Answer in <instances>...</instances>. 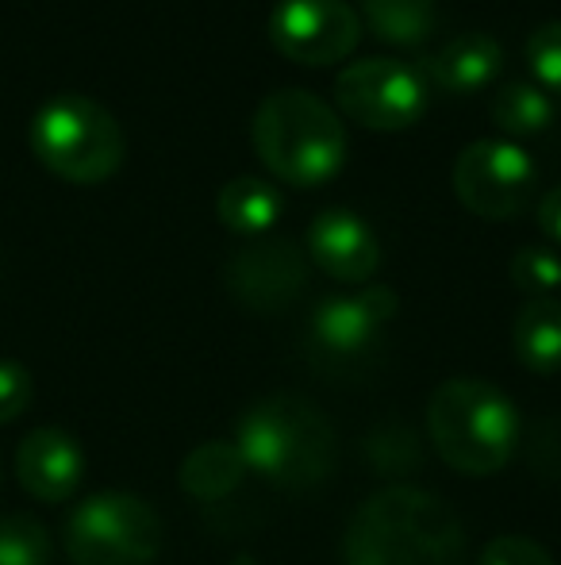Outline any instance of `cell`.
Wrapping results in <instances>:
<instances>
[{
	"label": "cell",
	"mask_w": 561,
	"mask_h": 565,
	"mask_svg": "<svg viewBox=\"0 0 561 565\" xmlns=\"http://www.w3.org/2000/svg\"><path fill=\"white\" fill-rule=\"evenodd\" d=\"M493 119L500 131L508 135H535L542 127H550L554 119V105H550L547 89L531 82H508L500 85V93L493 97Z\"/></svg>",
	"instance_id": "d6986e66"
},
{
	"label": "cell",
	"mask_w": 561,
	"mask_h": 565,
	"mask_svg": "<svg viewBox=\"0 0 561 565\" xmlns=\"http://www.w3.org/2000/svg\"><path fill=\"white\" fill-rule=\"evenodd\" d=\"M539 166L511 139H477L454 162V193L481 220H516L531 204Z\"/></svg>",
	"instance_id": "9c48e42d"
},
{
	"label": "cell",
	"mask_w": 561,
	"mask_h": 565,
	"mask_svg": "<svg viewBox=\"0 0 561 565\" xmlns=\"http://www.w3.org/2000/svg\"><path fill=\"white\" fill-rule=\"evenodd\" d=\"M250 139L262 166L292 189L327 185L346 166L343 116L304 89H278L258 105Z\"/></svg>",
	"instance_id": "277c9868"
},
{
	"label": "cell",
	"mask_w": 561,
	"mask_h": 565,
	"mask_svg": "<svg viewBox=\"0 0 561 565\" xmlns=\"http://www.w3.org/2000/svg\"><path fill=\"white\" fill-rule=\"evenodd\" d=\"M54 543L46 527L31 515L0 520V565H51Z\"/></svg>",
	"instance_id": "ffe728a7"
},
{
	"label": "cell",
	"mask_w": 561,
	"mask_h": 565,
	"mask_svg": "<svg viewBox=\"0 0 561 565\" xmlns=\"http://www.w3.org/2000/svg\"><path fill=\"white\" fill-rule=\"evenodd\" d=\"M62 546L74 565H154L162 520L136 492H93L69 512Z\"/></svg>",
	"instance_id": "8992f818"
},
{
	"label": "cell",
	"mask_w": 561,
	"mask_h": 565,
	"mask_svg": "<svg viewBox=\"0 0 561 565\" xmlns=\"http://www.w3.org/2000/svg\"><path fill=\"white\" fill-rule=\"evenodd\" d=\"M224 285L247 312H284L308 285V254L292 238L281 235L247 238L227 258Z\"/></svg>",
	"instance_id": "8fae6325"
},
{
	"label": "cell",
	"mask_w": 561,
	"mask_h": 565,
	"mask_svg": "<svg viewBox=\"0 0 561 565\" xmlns=\"http://www.w3.org/2000/svg\"><path fill=\"white\" fill-rule=\"evenodd\" d=\"M511 347L524 370L554 377L561 370V300H527L511 323Z\"/></svg>",
	"instance_id": "e0dca14e"
},
{
	"label": "cell",
	"mask_w": 561,
	"mask_h": 565,
	"mask_svg": "<svg viewBox=\"0 0 561 565\" xmlns=\"http://www.w3.org/2000/svg\"><path fill=\"white\" fill-rule=\"evenodd\" d=\"M247 473L250 469H247V461H242L239 447H235V439H212V443H201L196 450L185 454L177 481L193 500L216 504V500L231 497Z\"/></svg>",
	"instance_id": "2e32d148"
},
{
	"label": "cell",
	"mask_w": 561,
	"mask_h": 565,
	"mask_svg": "<svg viewBox=\"0 0 561 565\" xmlns=\"http://www.w3.org/2000/svg\"><path fill=\"white\" fill-rule=\"evenodd\" d=\"M477 565H554V558H550L547 546L527 535H496L481 551Z\"/></svg>",
	"instance_id": "cb8c5ba5"
},
{
	"label": "cell",
	"mask_w": 561,
	"mask_h": 565,
	"mask_svg": "<svg viewBox=\"0 0 561 565\" xmlns=\"http://www.w3.org/2000/svg\"><path fill=\"white\" fill-rule=\"evenodd\" d=\"M366 450L377 473H408L412 466H420V443L404 427H381V431H374Z\"/></svg>",
	"instance_id": "7402d4cb"
},
{
	"label": "cell",
	"mask_w": 561,
	"mask_h": 565,
	"mask_svg": "<svg viewBox=\"0 0 561 565\" xmlns=\"http://www.w3.org/2000/svg\"><path fill=\"white\" fill-rule=\"evenodd\" d=\"M362 15L385 43L416 46L434 28V0H362Z\"/></svg>",
	"instance_id": "ac0fdd59"
},
{
	"label": "cell",
	"mask_w": 561,
	"mask_h": 565,
	"mask_svg": "<svg viewBox=\"0 0 561 565\" xmlns=\"http://www.w3.org/2000/svg\"><path fill=\"white\" fill-rule=\"evenodd\" d=\"M281 193L278 185H270L266 178H255V173H242V178L227 181L216 196V216L231 235L239 238H262L278 227L281 220Z\"/></svg>",
	"instance_id": "9a60e30c"
},
{
	"label": "cell",
	"mask_w": 561,
	"mask_h": 565,
	"mask_svg": "<svg viewBox=\"0 0 561 565\" xmlns=\"http://www.w3.org/2000/svg\"><path fill=\"white\" fill-rule=\"evenodd\" d=\"M338 113L369 131H404L420 124L431 105L423 70L400 58H358L335 82Z\"/></svg>",
	"instance_id": "52a82bcc"
},
{
	"label": "cell",
	"mask_w": 561,
	"mask_h": 565,
	"mask_svg": "<svg viewBox=\"0 0 561 565\" xmlns=\"http://www.w3.org/2000/svg\"><path fill=\"white\" fill-rule=\"evenodd\" d=\"M235 447L250 473L289 492L315 489L338 466L335 427L300 393H273L250 404L235 431Z\"/></svg>",
	"instance_id": "7a4b0ae2"
},
{
	"label": "cell",
	"mask_w": 561,
	"mask_h": 565,
	"mask_svg": "<svg viewBox=\"0 0 561 565\" xmlns=\"http://www.w3.org/2000/svg\"><path fill=\"white\" fill-rule=\"evenodd\" d=\"M400 312V297L389 285H366L315 305L308 323V350L323 370H350L374 358L389 323Z\"/></svg>",
	"instance_id": "ba28073f"
},
{
	"label": "cell",
	"mask_w": 561,
	"mask_h": 565,
	"mask_svg": "<svg viewBox=\"0 0 561 565\" xmlns=\"http://www.w3.org/2000/svg\"><path fill=\"white\" fill-rule=\"evenodd\" d=\"M28 139L39 162L54 178L74 181V185H100V181L116 178L123 154H128L120 119L105 105L77 97V93L46 100L31 119Z\"/></svg>",
	"instance_id": "5b68a950"
},
{
	"label": "cell",
	"mask_w": 561,
	"mask_h": 565,
	"mask_svg": "<svg viewBox=\"0 0 561 565\" xmlns=\"http://www.w3.org/2000/svg\"><path fill=\"white\" fill-rule=\"evenodd\" d=\"M343 565H465V527L434 492L389 484L350 515Z\"/></svg>",
	"instance_id": "6da1fadb"
},
{
	"label": "cell",
	"mask_w": 561,
	"mask_h": 565,
	"mask_svg": "<svg viewBox=\"0 0 561 565\" xmlns=\"http://www.w3.org/2000/svg\"><path fill=\"white\" fill-rule=\"evenodd\" d=\"M308 258L335 281L366 285L381 269V243L358 212L327 209L308 224Z\"/></svg>",
	"instance_id": "7c38bea8"
},
{
	"label": "cell",
	"mask_w": 561,
	"mask_h": 565,
	"mask_svg": "<svg viewBox=\"0 0 561 565\" xmlns=\"http://www.w3.org/2000/svg\"><path fill=\"white\" fill-rule=\"evenodd\" d=\"M270 43L300 66H335L362 43V15L346 0H278Z\"/></svg>",
	"instance_id": "30bf717a"
},
{
	"label": "cell",
	"mask_w": 561,
	"mask_h": 565,
	"mask_svg": "<svg viewBox=\"0 0 561 565\" xmlns=\"http://www.w3.org/2000/svg\"><path fill=\"white\" fill-rule=\"evenodd\" d=\"M535 216H539L542 235H547L554 246H561V185H554L550 193H542V201H539V209H535Z\"/></svg>",
	"instance_id": "484cf974"
},
{
	"label": "cell",
	"mask_w": 561,
	"mask_h": 565,
	"mask_svg": "<svg viewBox=\"0 0 561 565\" xmlns=\"http://www.w3.org/2000/svg\"><path fill=\"white\" fill-rule=\"evenodd\" d=\"M511 274V285L519 292H527L531 300H542V297H554L561 289V254L554 246H524L516 250L508 266Z\"/></svg>",
	"instance_id": "44dd1931"
},
{
	"label": "cell",
	"mask_w": 561,
	"mask_h": 565,
	"mask_svg": "<svg viewBox=\"0 0 561 565\" xmlns=\"http://www.w3.org/2000/svg\"><path fill=\"white\" fill-rule=\"evenodd\" d=\"M15 477L43 504H62L77 492L85 477V454L62 427H35L15 447Z\"/></svg>",
	"instance_id": "4fadbf2b"
},
{
	"label": "cell",
	"mask_w": 561,
	"mask_h": 565,
	"mask_svg": "<svg viewBox=\"0 0 561 565\" xmlns=\"http://www.w3.org/2000/svg\"><path fill=\"white\" fill-rule=\"evenodd\" d=\"M504 70V51L485 31H465L450 39L439 54H431L423 66L427 85L442 93H477L493 85Z\"/></svg>",
	"instance_id": "5bb4252c"
},
{
	"label": "cell",
	"mask_w": 561,
	"mask_h": 565,
	"mask_svg": "<svg viewBox=\"0 0 561 565\" xmlns=\"http://www.w3.org/2000/svg\"><path fill=\"white\" fill-rule=\"evenodd\" d=\"M35 385H31V373L20 362H0V424H12L28 412Z\"/></svg>",
	"instance_id": "d4e9b609"
},
{
	"label": "cell",
	"mask_w": 561,
	"mask_h": 565,
	"mask_svg": "<svg viewBox=\"0 0 561 565\" xmlns=\"http://www.w3.org/2000/svg\"><path fill=\"white\" fill-rule=\"evenodd\" d=\"M527 66L539 89L561 93V20H550L527 39Z\"/></svg>",
	"instance_id": "603a6c76"
},
{
	"label": "cell",
	"mask_w": 561,
	"mask_h": 565,
	"mask_svg": "<svg viewBox=\"0 0 561 565\" xmlns=\"http://www.w3.org/2000/svg\"><path fill=\"white\" fill-rule=\"evenodd\" d=\"M427 435L454 473L493 477L519 447V412L485 377H450L427 401Z\"/></svg>",
	"instance_id": "3957f363"
}]
</instances>
